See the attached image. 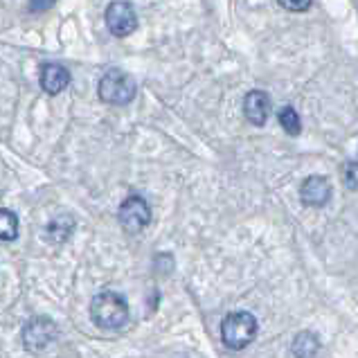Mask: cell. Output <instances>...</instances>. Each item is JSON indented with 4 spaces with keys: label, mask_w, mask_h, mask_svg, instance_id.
Here are the masks:
<instances>
[{
    "label": "cell",
    "mask_w": 358,
    "mask_h": 358,
    "mask_svg": "<svg viewBox=\"0 0 358 358\" xmlns=\"http://www.w3.org/2000/svg\"><path fill=\"white\" fill-rule=\"evenodd\" d=\"M318 352H320V341L315 338L311 331H302L298 338L293 341L295 358H313Z\"/></svg>",
    "instance_id": "obj_11"
},
{
    "label": "cell",
    "mask_w": 358,
    "mask_h": 358,
    "mask_svg": "<svg viewBox=\"0 0 358 358\" xmlns=\"http://www.w3.org/2000/svg\"><path fill=\"white\" fill-rule=\"evenodd\" d=\"M300 199L304 206L324 208L331 201V182L324 176H309L300 187Z\"/></svg>",
    "instance_id": "obj_7"
},
{
    "label": "cell",
    "mask_w": 358,
    "mask_h": 358,
    "mask_svg": "<svg viewBox=\"0 0 358 358\" xmlns=\"http://www.w3.org/2000/svg\"><path fill=\"white\" fill-rule=\"evenodd\" d=\"M90 318L101 329H120L129 320V304L122 295L104 291L90 302Z\"/></svg>",
    "instance_id": "obj_1"
},
{
    "label": "cell",
    "mask_w": 358,
    "mask_h": 358,
    "mask_svg": "<svg viewBox=\"0 0 358 358\" xmlns=\"http://www.w3.org/2000/svg\"><path fill=\"white\" fill-rule=\"evenodd\" d=\"M106 25L110 29V34L115 36H129L138 29V16L136 9H133L124 0H115L106 7Z\"/></svg>",
    "instance_id": "obj_5"
},
{
    "label": "cell",
    "mask_w": 358,
    "mask_h": 358,
    "mask_svg": "<svg viewBox=\"0 0 358 358\" xmlns=\"http://www.w3.org/2000/svg\"><path fill=\"white\" fill-rule=\"evenodd\" d=\"M278 3L289 12H306L311 7V0H278Z\"/></svg>",
    "instance_id": "obj_15"
},
{
    "label": "cell",
    "mask_w": 358,
    "mask_h": 358,
    "mask_svg": "<svg viewBox=\"0 0 358 358\" xmlns=\"http://www.w3.org/2000/svg\"><path fill=\"white\" fill-rule=\"evenodd\" d=\"M73 232H75V219L70 217V214L55 217L43 230L45 241H50V243H64V241H68L70 237H73Z\"/></svg>",
    "instance_id": "obj_10"
},
{
    "label": "cell",
    "mask_w": 358,
    "mask_h": 358,
    "mask_svg": "<svg viewBox=\"0 0 358 358\" xmlns=\"http://www.w3.org/2000/svg\"><path fill=\"white\" fill-rule=\"evenodd\" d=\"M243 113L248 117L250 124L264 127L266 120L271 115V97L264 90H250L243 99Z\"/></svg>",
    "instance_id": "obj_8"
},
{
    "label": "cell",
    "mask_w": 358,
    "mask_h": 358,
    "mask_svg": "<svg viewBox=\"0 0 358 358\" xmlns=\"http://www.w3.org/2000/svg\"><path fill=\"white\" fill-rule=\"evenodd\" d=\"M59 327L50 318H32L23 329V343L27 352H45L57 341Z\"/></svg>",
    "instance_id": "obj_4"
},
{
    "label": "cell",
    "mask_w": 358,
    "mask_h": 358,
    "mask_svg": "<svg viewBox=\"0 0 358 358\" xmlns=\"http://www.w3.org/2000/svg\"><path fill=\"white\" fill-rule=\"evenodd\" d=\"M57 0H29V12H45Z\"/></svg>",
    "instance_id": "obj_16"
},
{
    "label": "cell",
    "mask_w": 358,
    "mask_h": 358,
    "mask_svg": "<svg viewBox=\"0 0 358 358\" xmlns=\"http://www.w3.org/2000/svg\"><path fill=\"white\" fill-rule=\"evenodd\" d=\"M255 336H257V318L248 311H234L221 322V338L230 350H243L255 341Z\"/></svg>",
    "instance_id": "obj_2"
},
{
    "label": "cell",
    "mask_w": 358,
    "mask_h": 358,
    "mask_svg": "<svg viewBox=\"0 0 358 358\" xmlns=\"http://www.w3.org/2000/svg\"><path fill=\"white\" fill-rule=\"evenodd\" d=\"M345 185L350 189H358V162H347L345 165Z\"/></svg>",
    "instance_id": "obj_14"
},
{
    "label": "cell",
    "mask_w": 358,
    "mask_h": 358,
    "mask_svg": "<svg viewBox=\"0 0 358 358\" xmlns=\"http://www.w3.org/2000/svg\"><path fill=\"white\" fill-rule=\"evenodd\" d=\"M280 124L282 129L289 133V136H300V131H302V124H300V115H298V110H295L293 106H284L280 110Z\"/></svg>",
    "instance_id": "obj_13"
},
{
    "label": "cell",
    "mask_w": 358,
    "mask_h": 358,
    "mask_svg": "<svg viewBox=\"0 0 358 358\" xmlns=\"http://www.w3.org/2000/svg\"><path fill=\"white\" fill-rule=\"evenodd\" d=\"M18 237V217L12 210H0V241H14Z\"/></svg>",
    "instance_id": "obj_12"
},
{
    "label": "cell",
    "mask_w": 358,
    "mask_h": 358,
    "mask_svg": "<svg viewBox=\"0 0 358 358\" xmlns=\"http://www.w3.org/2000/svg\"><path fill=\"white\" fill-rule=\"evenodd\" d=\"M70 84V73L59 64H45L41 68V88L48 95H59L64 93Z\"/></svg>",
    "instance_id": "obj_9"
},
{
    "label": "cell",
    "mask_w": 358,
    "mask_h": 358,
    "mask_svg": "<svg viewBox=\"0 0 358 358\" xmlns=\"http://www.w3.org/2000/svg\"><path fill=\"white\" fill-rule=\"evenodd\" d=\"M138 93V86L131 75L122 73V70H108L99 81V99L113 106L131 104L133 97Z\"/></svg>",
    "instance_id": "obj_3"
},
{
    "label": "cell",
    "mask_w": 358,
    "mask_h": 358,
    "mask_svg": "<svg viewBox=\"0 0 358 358\" xmlns=\"http://www.w3.org/2000/svg\"><path fill=\"white\" fill-rule=\"evenodd\" d=\"M117 219H120L122 226H124V230H129V232H140L142 228L149 226L151 210H149L147 201L142 199V196H129L120 206Z\"/></svg>",
    "instance_id": "obj_6"
}]
</instances>
